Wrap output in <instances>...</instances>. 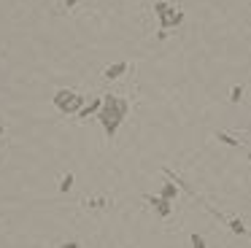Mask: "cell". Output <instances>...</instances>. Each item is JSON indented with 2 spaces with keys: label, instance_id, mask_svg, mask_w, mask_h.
Returning <instances> with one entry per match:
<instances>
[{
  "label": "cell",
  "instance_id": "14",
  "mask_svg": "<svg viewBox=\"0 0 251 248\" xmlns=\"http://www.w3.org/2000/svg\"><path fill=\"white\" fill-rule=\"evenodd\" d=\"M89 205H92V208H103V205H105V199H92Z\"/></svg>",
  "mask_w": 251,
  "mask_h": 248
},
{
  "label": "cell",
  "instance_id": "2",
  "mask_svg": "<svg viewBox=\"0 0 251 248\" xmlns=\"http://www.w3.org/2000/svg\"><path fill=\"white\" fill-rule=\"evenodd\" d=\"M54 105H57L60 113H78L84 105H87V97L78 95V92H73V89H57Z\"/></svg>",
  "mask_w": 251,
  "mask_h": 248
},
{
  "label": "cell",
  "instance_id": "1",
  "mask_svg": "<svg viewBox=\"0 0 251 248\" xmlns=\"http://www.w3.org/2000/svg\"><path fill=\"white\" fill-rule=\"evenodd\" d=\"M127 111H130V102L119 95H103V108H100L98 119H100V127L103 132L108 135V140L119 132L122 122L127 119Z\"/></svg>",
  "mask_w": 251,
  "mask_h": 248
},
{
  "label": "cell",
  "instance_id": "9",
  "mask_svg": "<svg viewBox=\"0 0 251 248\" xmlns=\"http://www.w3.org/2000/svg\"><path fill=\"white\" fill-rule=\"evenodd\" d=\"M229 229H232L235 235H243L246 226H243V221H240V219H229Z\"/></svg>",
  "mask_w": 251,
  "mask_h": 248
},
{
  "label": "cell",
  "instance_id": "6",
  "mask_svg": "<svg viewBox=\"0 0 251 248\" xmlns=\"http://www.w3.org/2000/svg\"><path fill=\"white\" fill-rule=\"evenodd\" d=\"M127 73V62H114V65H108V68L103 70V75L108 81H114V78H119V75H125Z\"/></svg>",
  "mask_w": 251,
  "mask_h": 248
},
{
  "label": "cell",
  "instance_id": "7",
  "mask_svg": "<svg viewBox=\"0 0 251 248\" xmlns=\"http://www.w3.org/2000/svg\"><path fill=\"white\" fill-rule=\"evenodd\" d=\"M176 194H178V183H165L162 192H159V197H165V199H170V202H173Z\"/></svg>",
  "mask_w": 251,
  "mask_h": 248
},
{
  "label": "cell",
  "instance_id": "12",
  "mask_svg": "<svg viewBox=\"0 0 251 248\" xmlns=\"http://www.w3.org/2000/svg\"><path fill=\"white\" fill-rule=\"evenodd\" d=\"M192 248H205V237L195 232V235H192Z\"/></svg>",
  "mask_w": 251,
  "mask_h": 248
},
{
  "label": "cell",
  "instance_id": "8",
  "mask_svg": "<svg viewBox=\"0 0 251 248\" xmlns=\"http://www.w3.org/2000/svg\"><path fill=\"white\" fill-rule=\"evenodd\" d=\"M213 138H216L219 143H224V146H238V143H240L238 138H232V135H227V132H216Z\"/></svg>",
  "mask_w": 251,
  "mask_h": 248
},
{
  "label": "cell",
  "instance_id": "5",
  "mask_svg": "<svg viewBox=\"0 0 251 248\" xmlns=\"http://www.w3.org/2000/svg\"><path fill=\"white\" fill-rule=\"evenodd\" d=\"M100 108H103V97H92V100L78 111V119H89L92 113H100Z\"/></svg>",
  "mask_w": 251,
  "mask_h": 248
},
{
  "label": "cell",
  "instance_id": "15",
  "mask_svg": "<svg viewBox=\"0 0 251 248\" xmlns=\"http://www.w3.org/2000/svg\"><path fill=\"white\" fill-rule=\"evenodd\" d=\"M81 0H65V8H73V5H78Z\"/></svg>",
  "mask_w": 251,
  "mask_h": 248
},
{
  "label": "cell",
  "instance_id": "4",
  "mask_svg": "<svg viewBox=\"0 0 251 248\" xmlns=\"http://www.w3.org/2000/svg\"><path fill=\"white\" fill-rule=\"evenodd\" d=\"M149 205H151L154 210H157V216H162V219H168L170 213H173V202H170V199H165V197H154V194H149Z\"/></svg>",
  "mask_w": 251,
  "mask_h": 248
},
{
  "label": "cell",
  "instance_id": "11",
  "mask_svg": "<svg viewBox=\"0 0 251 248\" xmlns=\"http://www.w3.org/2000/svg\"><path fill=\"white\" fill-rule=\"evenodd\" d=\"M229 100H232V102H240V100H243V86H232V92H229Z\"/></svg>",
  "mask_w": 251,
  "mask_h": 248
},
{
  "label": "cell",
  "instance_id": "16",
  "mask_svg": "<svg viewBox=\"0 0 251 248\" xmlns=\"http://www.w3.org/2000/svg\"><path fill=\"white\" fill-rule=\"evenodd\" d=\"M249 162H251V151H249Z\"/></svg>",
  "mask_w": 251,
  "mask_h": 248
},
{
  "label": "cell",
  "instance_id": "13",
  "mask_svg": "<svg viewBox=\"0 0 251 248\" xmlns=\"http://www.w3.org/2000/svg\"><path fill=\"white\" fill-rule=\"evenodd\" d=\"M60 248H81V246H78V243L76 240H71V243H62V246Z\"/></svg>",
  "mask_w": 251,
  "mask_h": 248
},
{
  "label": "cell",
  "instance_id": "10",
  "mask_svg": "<svg viewBox=\"0 0 251 248\" xmlns=\"http://www.w3.org/2000/svg\"><path fill=\"white\" fill-rule=\"evenodd\" d=\"M71 186H73V173H68V175L60 181V192H71Z\"/></svg>",
  "mask_w": 251,
  "mask_h": 248
},
{
  "label": "cell",
  "instance_id": "3",
  "mask_svg": "<svg viewBox=\"0 0 251 248\" xmlns=\"http://www.w3.org/2000/svg\"><path fill=\"white\" fill-rule=\"evenodd\" d=\"M154 14H157V19H159V30H173V27H178L181 22H184V14L176 11L173 5L165 3V0H154Z\"/></svg>",
  "mask_w": 251,
  "mask_h": 248
}]
</instances>
